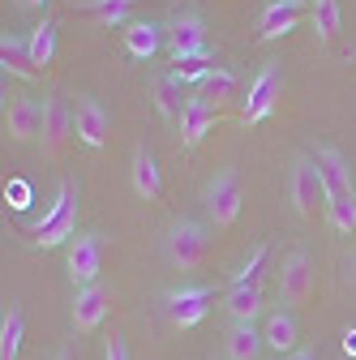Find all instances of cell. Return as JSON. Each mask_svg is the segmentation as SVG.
<instances>
[{"mask_svg":"<svg viewBox=\"0 0 356 360\" xmlns=\"http://www.w3.org/2000/svg\"><path fill=\"white\" fill-rule=\"evenodd\" d=\"M262 343H266V339H262L253 326H232V330H228V360H258Z\"/></svg>","mask_w":356,"mask_h":360,"instance_id":"cell-26","label":"cell"},{"mask_svg":"<svg viewBox=\"0 0 356 360\" xmlns=\"http://www.w3.org/2000/svg\"><path fill=\"white\" fill-rule=\"evenodd\" d=\"M202 202H206V214H210L215 228H232V223L241 219V206H245V193H241L236 172L232 167L215 172L210 185H206V193H202Z\"/></svg>","mask_w":356,"mask_h":360,"instance_id":"cell-2","label":"cell"},{"mask_svg":"<svg viewBox=\"0 0 356 360\" xmlns=\"http://www.w3.org/2000/svg\"><path fill=\"white\" fill-rule=\"evenodd\" d=\"M22 339H26V318H22L18 304H9L5 309V322H0V360H18Z\"/></svg>","mask_w":356,"mask_h":360,"instance_id":"cell-22","label":"cell"},{"mask_svg":"<svg viewBox=\"0 0 356 360\" xmlns=\"http://www.w3.org/2000/svg\"><path fill=\"white\" fill-rule=\"evenodd\" d=\"M343 18H339V0H314V30L322 43H335Z\"/></svg>","mask_w":356,"mask_h":360,"instance_id":"cell-28","label":"cell"},{"mask_svg":"<svg viewBox=\"0 0 356 360\" xmlns=\"http://www.w3.org/2000/svg\"><path fill=\"white\" fill-rule=\"evenodd\" d=\"M73 232H77V189H73V185H61L56 202L43 210L39 223H30L26 236H30L34 245H43V249H52V245L73 240Z\"/></svg>","mask_w":356,"mask_h":360,"instance_id":"cell-1","label":"cell"},{"mask_svg":"<svg viewBox=\"0 0 356 360\" xmlns=\"http://www.w3.org/2000/svg\"><path fill=\"white\" fill-rule=\"evenodd\" d=\"M228 318H232V326H253V318H258V309H262V279H245V283H232V292H228Z\"/></svg>","mask_w":356,"mask_h":360,"instance_id":"cell-15","label":"cell"},{"mask_svg":"<svg viewBox=\"0 0 356 360\" xmlns=\"http://www.w3.org/2000/svg\"><path fill=\"white\" fill-rule=\"evenodd\" d=\"M103 270V236L99 232H86L69 240V279L77 288H91Z\"/></svg>","mask_w":356,"mask_h":360,"instance_id":"cell-9","label":"cell"},{"mask_svg":"<svg viewBox=\"0 0 356 360\" xmlns=\"http://www.w3.org/2000/svg\"><path fill=\"white\" fill-rule=\"evenodd\" d=\"M215 116H219V108H210V103H202L198 95L189 99V108H185V116L176 120L181 124V138H185V146H198L206 133L215 129Z\"/></svg>","mask_w":356,"mask_h":360,"instance_id":"cell-18","label":"cell"},{"mask_svg":"<svg viewBox=\"0 0 356 360\" xmlns=\"http://www.w3.org/2000/svg\"><path fill=\"white\" fill-rule=\"evenodd\" d=\"M326 219H331L335 232H356V193L331 198V202H326Z\"/></svg>","mask_w":356,"mask_h":360,"instance_id":"cell-29","label":"cell"},{"mask_svg":"<svg viewBox=\"0 0 356 360\" xmlns=\"http://www.w3.org/2000/svg\"><path fill=\"white\" fill-rule=\"evenodd\" d=\"M210 300H215V288H206V283L172 288V292L163 296V304H167V322H172L176 330H189V326H198V322L206 318Z\"/></svg>","mask_w":356,"mask_h":360,"instance_id":"cell-7","label":"cell"},{"mask_svg":"<svg viewBox=\"0 0 356 360\" xmlns=\"http://www.w3.org/2000/svg\"><path fill=\"white\" fill-rule=\"evenodd\" d=\"M151 99H155V108H159L167 120H181L185 108H189V99H181V82H176L172 73L151 77Z\"/></svg>","mask_w":356,"mask_h":360,"instance_id":"cell-20","label":"cell"},{"mask_svg":"<svg viewBox=\"0 0 356 360\" xmlns=\"http://www.w3.org/2000/svg\"><path fill=\"white\" fill-rule=\"evenodd\" d=\"M5 133L13 142H30V138H39L43 133V103L39 99H13V103H5Z\"/></svg>","mask_w":356,"mask_h":360,"instance_id":"cell-13","label":"cell"},{"mask_svg":"<svg viewBox=\"0 0 356 360\" xmlns=\"http://www.w3.org/2000/svg\"><path fill=\"white\" fill-rule=\"evenodd\" d=\"M210 253V236L198 228V223H176L167 232V262L176 270H198Z\"/></svg>","mask_w":356,"mask_h":360,"instance_id":"cell-8","label":"cell"},{"mask_svg":"<svg viewBox=\"0 0 356 360\" xmlns=\"http://www.w3.org/2000/svg\"><path fill=\"white\" fill-rule=\"evenodd\" d=\"M108 360H129V352H125V343H120V339H112V343H108Z\"/></svg>","mask_w":356,"mask_h":360,"instance_id":"cell-32","label":"cell"},{"mask_svg":"<svg viewBox=\"0 0 356 360\" xmlns=\"http://www.w3.org/2000/svg\"><path fill=\"white\" fill-rule=\"evenodd\" d=\"M296 22H300V9L296 5H288V0H275V5H266L262 9V18H258V39H284V34H292L296 30Z\"/></svg>","mask_w":356,"mask_h":360,"instance_id":"cell-17","label":"cell"},{"mask_svg":"<svg viewBox=\"0 0 356 360\" xmlns=\"http://www.w3.org/2000/svg\"><path fill=\"white\" fill-rule=\"evenodd\" d=\"M129 180H133V193H138L142 202H159V198H163V176H159V163H155V155H151L146 146L133 155Z\"/></svg>","mask_w":356,"mask_h":360,"instance_id":"cell-16","label":"cell"},{"mask_svg":"<svg viewBox=\"0 0 356 360\" xmlns=\"http://www.w3.org/2000/svg\"><path fill=\"white\" fill-rule=\"evenodd\" d=\"M159 43H163V30L151 26V22H133V26L125 30V48H129L133 60H151V56L159 52Z\"/></svg>","mask_w":356,"mask_h":360,"instance_id":"cell-21","label":"cell"},{"mask_svg":"<svg viewBox=\"0 0 356 360\" xmlns=\"http://www.w3.org/2000/svg\"><path fill=\"white\" fill-rule=\"evenodd\" d=\"M284 99V73L275 65H266L253 82H249V95H245V108H241V124H258L266 120Z\"/></svg>","mask_w":356,"mask_h":360,"instance_id":"cell-6","label":"cell"},{"mask_svg":"<svg viewBox=\"0 0 356 360\" xmlns=\"http://www.w3.org/2000/svg\"><path fill=\"white\" fill-rule=\"evenodd\" d=\"M309 292H314V262H309V253H288L284 270H279V300H284V309L305 304Z\"/></svg>","mask_w":356,"mask_h":360,"instance_id":"cell-11","label":"cell"},{"mask_svg":"<svg viewBox=\"0 0 356 360\" xmlns=\"http://www.w3.org/2000/svg\"><path fill=\"white\" fill-rule=\"evenodd\" d=\"M232 95H236V77H232L228 69H210V77L198 86V99L210 103V108H224Z\"/></svg>","mask_w":356,"mask_h":360,"instance_id":"cell-25","label":"cell"},{"mask_svg":"<svg viewBox=\"0 0 356 360\" xmlns=\"http://www.w3.org/2000/svg\"><path fill=\"white\" fill-rule=\"evenodd\" d=\"M73 129H77V142H82V146L99 150V146H108V133H112V116H108V108H103L99 99L82 95V99L73 103Z\"/></svg>","mask_w":356,"mask_h":360,"instance_id":"cell-10","label":"cell"},{"mask_svg":"<svg viewBox=\"0 0 356 360\" xmlns=\"http://www.w3.org/2000/svg\"><path fill=\"white\" fill-rule=\"evenodd\" d=\"M22 5H34V9H39V5H48V0H22Z\"/></svg>","mask_w":356,"mask_h":360,"instance_id":"cell-35","label":"cell"},{"mask_svg":"<svg viewBox=\"0 0 356 360\" xmlns=\"http://www.w3.org/2000/svg\"><path fill=\"white\" fill-rule=\"evenodd\" d=\"M266 253H271V245H258V249L249 253V262H245V266L236 270V279H232V283H245V279H258V275H262V262H266Z\"/></svg>","mask_w":356,"mask_h":360,"instance_id":"cell-31","label":"cell"},{"mask_svg":"<svg viewBox=\"0 0 356 360\" xmlns=\"http://www.w3.org/2000/svg\"><path fill=\"white\" fill-rule=\"evenodd\" d=\"M318 163V176H322V185H326V198H343V193H356V180H352V167L348 159L335 150V146H322L314 155Z\"/></svg>","mask_w":356,"mask_h":360,"instance_id":"cell-14","label":"cell"},{"mask_svg":"<svg viewBox=\"0 0 356 360\" xmlns=\"http://www.w3.org/2000/svg\"><path fill=\"white\" fill-rule=\"evenodd\" d=\"M322 202H331V198H326V185L318 176L314 155H296L292 159V206H296V214L300 219H318Z\"/></svg>","mask_w":356,"mask_h":360,"instance_id":"cell-5","label":"cell"},{"mask_svg":"<svg viewBox=\"0 0 356 360\" xmlns=\"http://www.w3.org/2000/svg\"><path fill=\"white\" fill-rule=\"evenodd\" d=\"M210 69H215L210 56H202V60H181V65L172 69V77L181 82V86H202V82L210 77Z\"/></svg>","mask_w":356,"mask_h":360,"instance_id":"cell-30","label":"cell"},{"mask_svg":"<svg viewBox=\"0 0 356 360\" xmlns=\"http://www.w3.org/2000/svg\"><path fill=\"white\" fill-rule=\"evenodd\" d=\"M73 138H77V129H73V108H69L61 95H48V99H43V133H39L43 155L56 163Z\"/></svg>","mask_w":356,"mask_h":360,"instance_id":"cell-4","label":"cell"},{"mask_svg":"<svg viewBox=\"0 0 356 360\" xmlns=\"http://www.w3.org/2000/svg\"><path fill=\"white\" fill-rule=\"evenodd\" d=\"M30 56H34V69H39V73L52 65V56H56V22H52V18H43V22L30 30Z\"/></svg>","mask_w":356,"mask_h":360,"instance_id":"cell-24","label":"cell"},{"mask_svg":"<svg viewBox=\"0 0 356 360\" xmlns=\"http://www.w3.org/2000/svg\"><path fill=\"white\" fill-rule=\"evenodd\" d=\"M266 347H275V352H292L296 347V318L288 309H275L271 318H266Z\"/></svg>","mask_w":356,"mask_h":360,"instance_id":"cell-23","label":"cell"},{"mask_svg":"<svg viewBox=\"0 0 356 360\" xmlns=\"http://www.w3.org/2000/svg\"><path fill=\"white\" fill-rule=\"evenodd\" d=\"M163 39H167V52L172 60L181 65V60H202L210 56L206 52V26L198 13H172L167 26H163Z\"/></svg>","mask_w":356,"mask_h":360,"instance_id":"cell-3","label":"cell"},{"mask_svg":"<svg viewBox=\"0 0 356 360\" xmlns=\"http://www.w3.org/2000/svg\"><path fill=\"white\" fill-rule=\"evenodd\" d=\"M0 60H5V73L9 77H39L34 69V56H30V39H18V34H5L0 39Z\"/></svg>","mask_w":356,"mask_h":360,"instance_id":"cell-19","label":"cell"},{"mask_svg":"<svg viewBox=\"0 0 356 360\" xmlns=\"http://www.w3.org/2000/svg\"><path fill=\"white\" fill-rule=\"evenodd\" d=\"M129 9H133V0H91V5H82V13L99 26H120Z\"/></svg>","mask_w":356,"mask_h":360,"instance_id":"cell-27","label":"cell"},{"mask_svg":"<svg viewBox=\"0 0 356 360\" xmlns=\"http://www.w3.org/2000/svg\"><path fill=\"white\" fill-rule=\"evenodd\" d=\"M56 360H69V352H61V356H56Z\"/></svg>","mask_w":356,"mask_h":360,"instance_id":"cell-37","label":"cell"},{"mask_svg":"<svg viewBox=\"0 0 356 360\" xmlns=\"http://www.w3.org/2000/svg\"><path fill=\"white\" fill-rule=\"evenodd\" d=\"M288 5H296V9H300V5H305V0H288Z\"/></svg>","mask_w":356,"mask_h":360,"instance_id":"cell-36","label":"cell"},{"mask_svg":"<svg viewBox=\"0 0 356 360\" xmlns=\"http://www.w3.org/2000/svg\"><path fill=\"white\" fill-rule=\"evenodd\" d=\"M292 360H318L314 352H292Z\"/></svg>","mask_w":356,"mask_h":360,"instance_id":"cell-33","label":"cell"},{"mask_svg":"<svg viewBox=\"0 0 356 360\" xmlns=\"http://www.w3.org/2000/svg\"><path fill=\"white\" fill-rule=\"evenodd\" d=\"M348 275H352V283H356V249H352V262H348Z\"/></svg>","mask_w":356,"mask_h":360,"instance_id":"cell-34","label":"cell"},{"mask_svg":"<svg viewBox=\"0 0 356 360\" xmlns=\"http://www.w3.org/2000/svg\"><path fill=\"white\" fill-rule=\"evenodd\" d=\"M108 304H112V292H108V288H99V283L77 288V296H73V313H69L73 330H77V335L99 330V322L108 318Z\"/></svg>","mask_w":356,"mask_h":360,"instance_id":"cell-12","label":"cell"}]
</instances>
